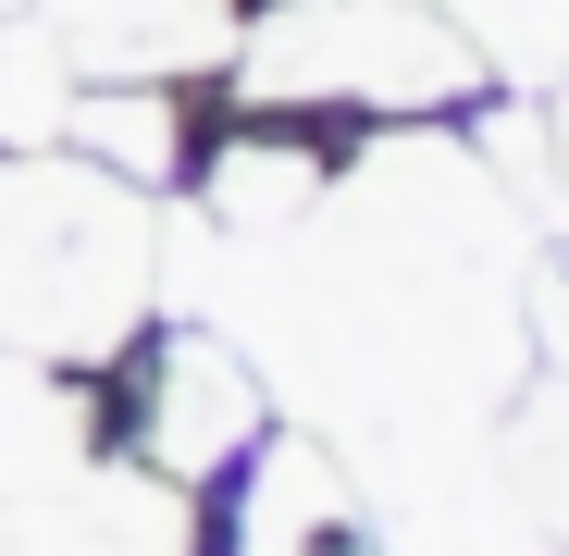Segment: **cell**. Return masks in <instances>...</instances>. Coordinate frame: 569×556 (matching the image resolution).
Listing matches in <instances>:
<instances>
[{
  "label": "cell",
  "mask_w": 569,
  "mask_h": 556,
  "mask_svg": "<svg viewBox=\"0 0 569 556\" xmlns=\"http://www.w3.org/2000/svg\"><path fill=\"white\" fill-rule=\"evenodd\" d=\"M173 199H137L74 149H0V358L100 371L173 285Z\"/></svg>",
  "instance_id": "obj_1"
},
{
  "label": "cell",
  "mask_w": 569,
  "mask_h": 556,
  "mask_svg": "<svg viewBox=\"0 0 569 556\" xmlns=\"http://www.w3.org/2000/svg\"><path fill=\"white\" fill-rule=\"evenodd\" d=\"M223 100L385 137V124H470L496 74L433 0H248Z\"/></svg>",
  "instance_id": "obj_2"
},
{
  "label": "cell",
  "mask_w": 569,
  "mask_h": 556,
  "mask_svg": "<svg viewBox=\"0 0 569 556\" xmlns=\"http://www.w3.org/2000/svg\"><path fill=\"white\" fill-rule=\"evenodd\" d=\"M87 396H100V457H137L149 483H186V495H211L284 421L272 384H260V358L211 310H149L100 371H87Z\"/></svg>",
  "instance_id": "obj_3"
},
{
  "label": "cell",
  "mask_w": 569,
  "mask_h": 556,
  "mask_svg": "<svg viewBox=\"0 0 569 556\" xmlns=\"http://www.w3.org/2000/svg\"><path fill=\"white\" fill-rule=\"evenodd\" d=\"M199 507H211V556H371L359 471L310 421H272Z\"/></svg>",
  "instance_id": "obj_4"
},
{
  "label": "cell",
  "mask_w": 569,
  "mask_h": 556,
  "mask_svg": "<svg viewBox=\"0 0 569 556\" xmlns=\"http://www.w3.org/2000/svg\"><path fill=\"white\" fill-rule=\"evenodd\" d=\"M0 556H211V507L186 483H149L137 457H87L0 519Z\"/></svg>",
  "instance_id": "obj_5"
},
{
  "label": "cell",
  "mask_w": 569,
  "mask_h": 556,
  "mask_svg": "<svg viewBox=\"0 0 569 556\" xmlns=\"http://www.w3.org/2000/svg\"><path fill=\"white\" fill-rule=\"evenodd\" d=\"M87 87H223L248 0H38Z\"/></svg>",
  "instance_id": "obj_6"
},
{
  "label": "cell",
  "mask_w": 569,
  "mask_h": 556,
  "mask_svg": "<svg viewBox=\"0 0 569 556\" xmlns=\"http://www.w3.org/2000/svg\"><path fill=\"white\" fill-rule=\"evenodd\" d=\"M199 137H211V87H74V112H62V149L137 185V199H186Z\"/></svg>",
  "instance_id": "obj_7"
},
{
  "label": "cell",
  "mask_w": 569,
  "mask_h": 556,
  "mask_svg": "<svg viewBox=\"0 0 569 556\" xmlns=\"http://www.w3.org/2000/svg\"><path fill=\"white\" fill-rule=\"evenodd\" d=\"M100 457V396L87 371H50V358H0V519L26 495H50L62 471Z\"/></svg>",
  "instance_id": "obj_8"
},
{
  "label": "cell",
  "mask_w": 569,
  "mask_h": 556,
  "mask_svg": "<svg viewBox=\"0 0 569 556\" xmlns=\"http://www.w3.org/2000/svg\"><path fill=\"white\" fill-rule=\"evenodd\" d=\"M433 13H446L470 50H483L496 87H545L557 50H569V0H433Z\"/></svg>",
  "instance_id": "obj_9"
},
{
  "label": "cell",
  "mask_w": 569,
  "mask_h": 556,
  "mask_svg": "<svg viewBox=\"0 0 569 556\" xmlns=\"http://www.w3.org/2000/svg\"><path fill=\"white\" fill-rule=\"evenodd\" d=\"M13 13H38V0H0V26H13Z\"/></svg>",
  "instance_id": "obj_10"
}]
</instances>
